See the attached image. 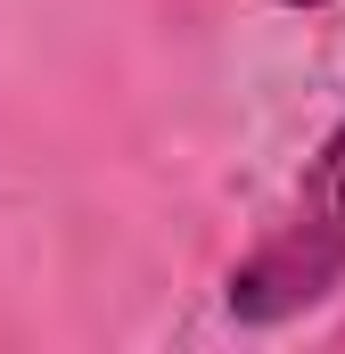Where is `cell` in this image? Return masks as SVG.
<instances>
[{
  "label": "cell",
  "mask_w": 345,
  "mask_h": 354,
  "mask_svg": "<svg viewBox=\"0 0 345 354\" xmlns=\"http://www.w3.org/2000/svg\"><path fill=\"white\" fill-rule=\"evenodd\" d=\"M279 8H329V0H279Z\"/></svg>",
  "instance_id": "obj_2"
},
{
  "label": "cell",
  "mask_w": 345,
  "mask_h": 354,
  "mask_svg": "<svg viewBox=\"0 0 345 354\" xmlns=\"http://www.w3.org/2000/svg\"><path fill=\"white\" fill-rule=\"evenodd\" d=\"M345 280V115L321 140L313 174L296 181V206L271 223L247 264L230 272V313L239 322H288L304 305H321Z\"/></svg>",
  "instance_id": "obj_1"
}]
</instances>
